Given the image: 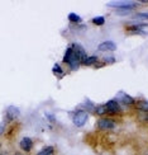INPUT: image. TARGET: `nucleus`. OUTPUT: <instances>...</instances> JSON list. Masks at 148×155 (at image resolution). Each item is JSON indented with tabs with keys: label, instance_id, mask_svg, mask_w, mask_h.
I'll list each match as a JSON object with an SVG mask.
<instances>
[{
	"label": "nucleus",
	"instance_id": "7ed1b4c3",
	"mask_svg": "<svg viewBox=\"0 0 148 155\" xmlns=\"http://www.w3.org/2000/svg\"><path fill=\"white\" fill-rule=\"evenodd\" d=\"M118 126V122L114 117L110 116H105V117H99L96 121V128L99 131H104V132H110L114 131Z\"/></svg>",
	"mask_w": 148,
	"mask_h": 155
},
{
	"label": "nucleus",
	"instance_id": "f03ea898",
	"mask_svg": "<svg viewBox=\"0 0 148 155\" xmlns=\"http://www.w3.org/2000/svg\"><path fill=\"white\" fill-rule=\"evenodd\" d=\"M62 64L67 65L68 69L72 70V71H76V70L80 69V66H82L81 60L79 59V56L75 54V51H74V48L71 46H68L66 48V51H65V54H63Z\"/></svg>",
	"mask_w": 148,
	"mask_h": 155
},
{
	"label": "nucleus",
	"instance_id": "9d476101",
	"mask_svg": "<svg viewBox=\"0 0 148 155\" xmlns=\"http://www.w3.org/2000/svg\"><path fill=\"white\" fill-rule=\"evenodd\" d=\"M72 48H74V51H75V54L79 56V59L81 60V62H83V60H86V57L89 56L87 54H86V50H85V47L82 46V45H80V43H77V42H74V43H71L70 45Z\"/></svg>",
	"mask_w": 148,
	"mask_h": 155
},
{
	"label": "nucleus",
	"instance_id": "2eb2a0df",
	"mask_svg": "<svg viewBox=\"0 0 148 155\" xmlns=\"http://www.w3.org/2000/svg\"><path fill=\"white\" fill-rule=\"evenodd\" d=\"M36 155H56V147L53 145H47L42 147Z\"/></svg>",
	"mask_w": 148,
	"mask_h": 155
},
{
	"label": "nucleus",
	"instance_id": "6e6552de",
	"mask_svg": "<svg viewBox=\"0 0 148 155\" xmlns=\"http://www.w3.org/2000/svg\"><path fill=\"white\" fill-rule=\"evenodd\" d=\"M118 46L117 43L112 40H106V41H102L101 43L98 45V47H96V51L98 52H102V54H110V52H114V51H117Z\"/></svg>",
	"mask_w": 148,
	"mask_h": 155
},
{
	"label": "nucleus",
	"instance_id": "ddd939ff",
	"mask_svg": "<svg viewBox=\"0 0 148 155\" xmlns=\"http://www.w3.org/2000/svg\"><path fill=\"white\" fill-rule=\"evenodd\" d=\"M52 74L57 78V79H62L63 76L66 75V73H65V70H63V68H62V65L60 62H56L55 65L52 66Z\"/></svg>",
	"mask_w": 148,
	"mask_h": 155
},
{
	"label": "nucleus",
	"instance_id": "5701e85b",
	"mask_svg": "<svg viewBox=\"0 0 148 155\" xmlns=\"http://www.w3.org/2000/svg\"><path fill=\"white\" fill-rule=\"evenodd\" d=\"M0 155H10V153H9V151H6V150H2Z\"/></svg>",
	"mask_w": 148,
	"mask_h": 155
},
{
	"label": "nucleus",
	"instance_id": "a211bd4d",
	"mask_svg": "<svg viewBox=\"0 0 148 155\" xmlns=\"http://www.w3.org/2000/svg\"><path fill=\"white\" fill-rule=\"evenodd\" d=\"M94 114H96L98 117H105V116H108V109H106L105 104H98L96 106Z\"/></svg>",
	"mask_w": 148,
	"mask_h": 155
},
{
	"label": "nucleus",
	"instance_id": "aec40b11",
	"mask_svg": "<svg viewBox=\"0 0 148 155\" xmlns=\"http://www.w3.org/2000/svg\"><path fill=\"white\" fill-rule=\"evenodd\" d=\"M105 21H106V19H105L104 15H96V17H94L91 19V23L94 25H96V27H101V25L105 24Z\"/></svg>",
	"mask_w": 148,
	"mask_h": 155
},
{
	"label": "nucleus",
	"instance_id": "20e7f679",
	"mask_svg": "<svg viewBox=\"0 0 148 155\" xmlns=\"http://www.w3.org/2000/svg\"><path fill=\"white\" fill-rule=\"evenodd\" d=\"M89 117H90V113H87L86 111L79 108V109H76L75 112H72V118L71 120H72V124H74L75 127L81 128L87 124Z\"/></svg>",
	"mask_w": 148,
	"mask_h": 155
},
{
	"label": "nucleus",
	"instance_id": "4be33fe9",
	"mask_svg": "<svg viewBox=\"0 0 148 155\" xmlns=\"http://www.w3.org/2000/svg\"><path fill=\"white\" fill-rule=\"evenodd\" d=\"M44 116H46V118L48 120V121H51V122H56V117H55V114L53 113H48V112H46L44 113Z\"/></svg>",
	"mask_w": 148,
	"mask_h": 155
},
{
	"label": "nucleus",
	"instance_id": "9b49d317",
	"mask_svg": "<svg viewBox=\"0 0 148 155\" xmlns=\"http://www.w3.org/2000/svg\"><path fill=\"white\" fill-rule=\"evenodd\" d=\"M96 106L94 102H91L90 99H85V102L81 103V104L79 106L80 109H83V111H86L87 113H95V109H96Z\"/></svg>",
	"mask_w": 148,
	"mask_h": 155
},
{
	"label": "nucleus",
	"instance_id": "4468645a",
	"mask_svg": "<svg viewBox=\"0 0 148 155\" xmlns=\"http://www.w3.org/2000/svg\"><path fill=\"white\" fill-rule=\"evenodd\" d=\"M136 109H137V112L148 113V101L147 99H137Z\"/></svg>",
	"mask_w": 148,
	"mask_h": 155
},
{
	"label": "nucleus",
	"instance_id": "423d86ee",
	"mask_svg": "<svg viewBox=\"0 0 148 155\" xmlns=\"http://www.w3.org/2000/svg\"><path fill=\"white\" fill-rule=\"evenodd\" d=\"M115 99H117L124 108L136 107V103H137V99L134 98V97H132L131 94L123 92V90H120V92L117 93V95H115Z\"/></svg>",
	"mask_w": 148,
	"mask_h": 155
},
{
	"label": "nucleus",
	"instance_id": "dca6fc26",
	"mask_svg": "<svg viewBox=\"0 0 148 155\" xmlns=\"http://www.w3.org/2000/svg\"><path fill=\"white\" fill-rule=\"evenodd\" d=\"M67 18H68V22L75 24V25H79V24L82 23V17L79 15V14H76V13H68Z\"/></svg>",
	"mask_w": 148,
	"mask_h": 155
},
{
	"label": "nucleus",
	"instance_id": "412c9836",
	"mask_svg": "<svg viewBox=\"0 0 148 155\" xmlns=\"http://www.w3.org/2000/svg\"><path fill=\"white\" fill-rule=\"evenodd\" d=\"M138 118L139 121H143V122H148V113H144V112H138Z\"/></svg>",
	"mask_w": 148,
	"mask_h": 155
},
{
	"label": "nucleus",
	"instance_id": "b1692460",
	"mask_svg": "<svg viewBox=\"0 0 148 155\" xmlns=\"http://www.w3.org/2000/svg\"><path fill=\"white\" fill-rule=\"evenodd\" d=\"M13 155H29V154H24V153H22V151H15Z\"/></svg>",
	"mask_w": 148,
	"mask_h": 155
},
{
	"label": "nucleus",
	"instance_id": "f8f14e48",
	"mask_svg": "<svg viewBox=\"0 0 148 155\" xmlns=\"http://www.w3.org/2000/svg\"><path fill=\"white\" fill-rule=\"evenodd\" d=\"M100 61V57L96 56V55H90L86 57V60H83L82 62V66H91V68H95L96 65L99 64Z\"/></svg>",
	"mask_w": 148,
	"mask_h": 155
},
{
	"label": "nucleus",
	"instance_id": "1a4fd4ad",
	"mask_svg": "<svg viewBox=\"0 0 148 155\" xmlns=\"http://www.w3.org/2000/svg\"><path fill=\"white\" fill-rule=\"evenodd\" d=\"M34 147V141L29 136H24L19 140V149L24 154H30Z\"/></svg>",
	"mask_w": 148,
	"mask_h": 155
},
{
	"label": "nucleus",
	"instance_id": "f257e3e1",
	"mask_svg": "<svg viewBox=\"0 0 148 155\" xmlns=\"http://www.w3.org/2000/svg\"><path fill=\"white\" fill-rule=\"evenodd\" d=\"M140 5L139 2H134V0H119V2H109L108 6L114 9V13L117 15H131L133 12L138 9Z\"/></svg>",
	"mask_w": 148,
	"mask_h": 155
},
{
	"label": "nucleus",
	"instance_id": "6ab92c4d",
	"mask_svg": "<svg viewBox=\"0 0 148 155\" xmlns=\"http://www.w3.org/2000/svg\"><path fill=\"white\" fill-rule=\"evenodd\" d=\"M134 21H142V22H147L148 21V12H137L133 14Z\"/></svg>",
	"mask_w": 148,
	"mask_h": 155
},
{
	"label": "nucleus",
	"instance_id": "f3484780",
	"mask_svg": "<svg viewBox=\"0 0 148 155\" xmlns=\"http://www.w3.org/2000/svg\"><path fill=\"white\" fill-rule=\"evenodd\" d=\"M100 61L104 64V66H106V65H113V64H115V62H117V59H115L113 55L105 54L104 56L100 57Z\"/></svg>",
	"mask_w": 148,
	"mask_h": 155
},
{
	"label": "nucleus",
	"instance_id": "0eeeda50",
	"mask_svg": "<svg viewBox=\"0 0 148 155\" xmlns=\"http://www.w3.org/2000/svg\"><path fill=\"white\" fill-rule=\"evenodd\" d=\"M20 116V109H19L17 106H9L5 109V116H4V121L6 124H11L19 118Z\"/></svg>",
	"mask_w": 148,
	"mask_h": 155
},
{
	"label": "nucleus",
	"instance_id": "39448f33",
	"mask_svg": "<svg viewBox=\"0 0 148 155\" xmlns=\"http://www.w3.org/2000/svg\"><path fill=\"white\" fill-rule=\"evenodd\" d=\"M104 104L108 109V116H110V117H115V116H120V114L124 113V107L121 106L115 98L109 99L106 103H104Z\"/></svg>",
	"mask_w": 148,
	"mask_h": 155
}]
</instances>
